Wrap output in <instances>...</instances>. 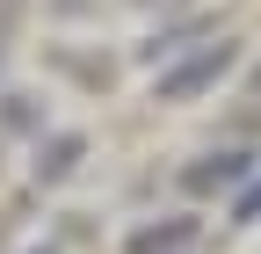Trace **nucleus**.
Masks as SVG:
<instances>
[{"instance_id":"39448f33","label":"nucleus","mask_w":261,"mask_h":254,"mask_svg":"<svg viewBox=\"0 0 261 254\" xmlns=\"http://www.w3.org/2000/svg\"><path fill=\"white\" fill-rule=\"evenodd\" d=\"M254 218H261V189H247V196H240V211H232V225H254Z\"/></svg>"},{"instance_id":"20e7f679","label":"nucleus","mask_w":261,"mask_h":254,"mask_svg":"<svg viewBox=\"0 0 261 254\" xmlns=\"http://www.w3.org/2000/svg\"><path fill=\"white\" fill-rule=\"evenodd\" d=\"M73 160H80V138H51V153H37V174L58 182V174H73Z\"/></svg>"},{"instance_id":"f257e3e1","label":"nucleus","mask_w":261,"mask_h":254,"mask_svg":"<svg viewBox=\"0 0 261 254\" xmlns=\"http://www.w3.org/2000/svg\"><path fill=\"white\" fill-rule=\"evenodd\" d=\"M225 66H232V44H211V51H196L189 66H174V73H160V102H189V94H203Z\"/></svg>"},{"instance_id":"f03ea898","label":"nucleus","mask_w":261,"mask_h":254,"mask_svg":"<svg viewBox=\"0 0 261 254\" xmlns=\"http://www.w3.org/2000/svg\"><path fill=\"white\" fill-rule=\"evenodd\" d=\"M247 167H254V153H211V160H196V167H189L181 182L196 189V196H203V189H232V182H240Z\"/></svg>"},{"instance_id":"7ed1b4c3","label":"nucleus","mask_w":261,"mask_h":254,"mask_svg":"<svg viewBox=\"0 0 261 254\" xmlns=\"http://www.w3.org/2000/svg\"><path fill=\"white\" fill-rule=\"evenodd\" d=\"M196 240V218H167V225H138L130 233V254H174Z\"/></svg>"}]
</instances>
